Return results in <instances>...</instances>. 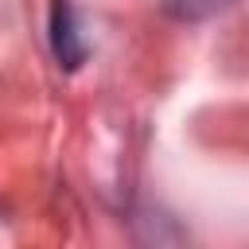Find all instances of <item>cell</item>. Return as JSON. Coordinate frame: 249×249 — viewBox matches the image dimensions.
Instances as JSON below:
<instances>
[{"label": "cell", "instance_id": "6da1fadb", "mask_svg": "<svg viewBox=\"0 0 249 249\" xmlns=\"http://www.w3.org/2000/svg\"><path fill=\"white\" fill-rule=\"evenodd\" d=\"M51 51H54L58 66H66V70L86 62V39H82L74 8L66 0H54V8H51Z\"/></svg>", "mask_w": 249, "mask_h": 249}, {"label": "cell", "instance_id": "7a4b0ae2", "mask_svg": "<svg viewBox=\"0 0 249 249\" xmlns=\"http://www.w3.org/2000/svg\"><path fill=\"white\" fill-rule=\"evenodd\" d=\"M175 16H206V12H214V8H226L230 0H163Z\"/></svg>", "mask_w": 249, "mask_h": 249}]
</instances>
